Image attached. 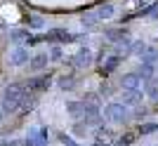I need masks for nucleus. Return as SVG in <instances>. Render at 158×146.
<instances>
[{
	"label": "nucleus",
	"instance_id": "obj_19",
	"mask_svg": "<svg viewBox=\"0 0 158 146\" xmlns=\"http://www.w3.org/2000/svg\"><path fill=\"white\" fill-rule=\"evenodd\" d=\"M12 38H14V40H24V38H26V31H14Z\"/></svg>",
	"mask_w": 158,
	"mask_h": 146
},
{
	"label": "nucleus",
	"instance_id": "obj_10",
	"mask_svg": "<svg viewBox=\"0 0 158 146\" xmlns=\"http://www.w3.org/2000/svg\"><path fill=\"white\" fill-rule=\"evenodd\" d=\"M106 33H109V38L111 40H125V31H120V28H111V31H106Z\"/></svg>",
	"mask_w": 158,
	"mask_h": 146
},
{
	"label": "nucleus",
	"instance_id": "obj_16",
	"mask_svg": "<svg viewBox=\"0 0 158 146\" xmlns=\"http://www.w3.org/2000/svg\"><path fill=\"white\" fill-rule=\"evenodd\" d=\"M97 19H99V17H94V14H87V17H83V24H85V26H94V24H97Z\"/></svg>",
	"mask_w": 158,
	"mask_h": 146
},
{
	"label": "nucleus",
	"instance_id": "obj_1",
	"mask_svg": "<svg viewBox=\"0 0 158 146\" xmlns=\"http://www.w3.org/2000/svg\"><path fill=\"white\" fill-rule=\"evenodd\" d=\"M24 90H26L24 83H17V85L10 87L7 94H5V101H2V108H5V111H14V108L19 106V101L24 99Z\"/></svg>",
	"mask_w": 158,
	"mask_h": 146
},
{
	"label": "nucleus",
	"instance_id": "obj_2",
	"mask_svg": "<svg viewBox=\"0 0 158 146\" xmlns=\"http://www.w3.org/2000/svg\"><path fill=\"white\" fill-rule=\"evenodd\" d=\"M45 40L47 43H69V40H73V35L61 31V28H57V31H50V33L45 35Z\"/></svg>",
	"mask_w": 158,
	"mask_h": 146
},
{
	"label": "nucleus",
	"instance_id": "obj_14",
	"mask_svg": "<svg viewBox=\"0 0 158 146\" xmlns=\"http://www.w3.org/2000/svg\"><path fill=\"white\" fill-rule=\"evenodd\" d=\"M156 130H158L156 123H149V125H142V130H139V132H142V134H151V132H156Z\"/></svg>",
	"mask_w": 158,
	"mask_h": 146
},
{
	"label": "nucleus",
	"instance_id": "obj_11",
	"mask_svg": "<svg viewBox=\"0 0 158 146\" xmlns=\"http://www.w3.org/2000/svg\"><path fill=\"white\" fill-rule=\"evenodd\" d=\"M69 108H71V116H80V113L85 111V104H80V101H73V104H69Z\"/></svg>",
	"mask_w": 158,
	"mask_h": 146
},
{
	"label": "nucleus",
	"instance_id": "obj_18",
	"mask_svg": "<svg viewBox=\"0 0 158 146\" xmlns=\"http://www.w3.org/2000/svg\"><path fill=\"white\" fill-rule=\"evenodd\" d=\"M132 139H135V134H127L125 139H120V141H118V144H116V146H127V144H130Z\"/></svg>",
	"mask_w": 158,
	"mask_h": 146
},
{
	"label": "nucleus",
	"instance_id": "obj_8",
	"mask_svg": "<svg viewBox=\"0 0 158 146\" xmlns=\"http://www.w3.org/2000/svg\"><path fill=\"white\" fill-rule=\"evenodd\" d=\"M139 99H142V92H137V90H130V92L123 97V104H137Z\"/></svg>",
	"mask_w": 158,
	"mask_h": 146
},
{
	"label": "nucleus",
	"instance_id": "obj_21",
	"mask_svg": "<svg viewBox=\"0 0 158 146\" xmlns=\"http://www.w3.org/2000/svg\"><path fill=\"white\" fill-rule=\"evenodd\" d=\"M0 118H2V111H0Z\"/></svg>",
	"mask_w": 158,
	"mask_h": 146
},
{
	"label": "nucleus",
	"instance_id": "obj_20",
	"mask_svg": "<svg viewBox=\"0 0 158 146\" xmlns=\"http://www.w3.org/2000/svg\"><path fill=\"white\" fill-rule=\"evenodd\" d=\"M31 24H33V26H43V19H38V17H33V19H31Z\"/></svg>",
	"mask_w": 158,
	"mask_h": 146
},
{
	"label": "nucleus",
	"instance_id": "obj_5",
	"mask_svg": "<svg viewBox=\"0 0 158 146\" xmlns=\"http://www.w3.org/2000/svg\"><path fill=\"white\" fill-rule=\"evenodd\" d=\"M26 146H45V132H33L28 137Z\"/></svg>",
	"mask_w": 158,
	"mask_h": 146
},
{
	"label": "nucleus",
	"instance_id": "obj_6",
	"mask_svg": "<svg viewBox=\"0 0 158 146\" xmlns=\"http://www.w3.org/2000/svg\"><path fill=\"white\" fill-rule=\"evenodd\" d=\"M137 85H139V75L137 73H130V75L123 78V87H127V90H135Z\"/></svg>",
	"mask_w": 158,
	"mask_h": 146
},
{
	"label": "nucleus",
	"instance_id": "obj_7",
	"mask_svg": "<svg viewBox=\"0 0 158 146\" xmlns=\"http://www.w3.org/2000/svg\"><path fill=\"white\" fill-rule=\"evenodd\" d=\"M90 61H92L90 52H87V50H80V52H78V57H76V64H78V66H87Z\"/></svg>",
	"mask_w": 158,
	"mask_h": 146
},
{
	"label": "nucleus",
	"instance_id": "obj_12",
	"mask_svg": "<svg viewBox=\"0 0 158 146\" xmlns=\"http://www.w3.org/2000/svg\"><path fill=\"white\" fill-rule=\"evenodd\" d=\"M113 14V5H102L99 7V19H106V17H111Z\"/></svg>",
	"mask_w": 158,
	"mask_h": 146
},
{
	"label": "nucleus",
	"instance_id": "obj_13",
	"mask_svg": "<svg viewBox=\"0 0 158 146\" xmlns=\"http://www.w3.org/2000/svg\"><path fill=\"white\" fill-rule=\"evenodd\" d=\"M12 61L14 64H24V61H26V50H17L14 57H12Z\"/></svg>",
	"mask_w": 158,
	"mask_h": 146
},
{
	"label": "nucleus",
	"instance_id": "obj_3",
	"mask_svg": "<svg viewBox=\"0 0 158 146\" xmlns=\"http://www.w3.org/2000/svg\"><path fill=\"white\" fill-rule=\"evenodd\" d=\"M26 85V90H31V92H38V90H43V87L50 85V75H40V78H33L28 80V83H24Z\"/></svg>",
	"mask_w": 158,
	"mask_h": 146
},
{
	"label": "nucleus",
	"instance_id": "obj_4",
	"mask_svg": "<svg viewBox=\"0 0 158 146\" xmlns=\"http://www.w3.org/2000/svg\"><path fill=\"white\" fill-rule=\"evenodd\" d=\"M106 116L111 120H116V123H120V120L125 118V108L120 106V104H111V106L106 108Z\"/></svg>",
	"mask_w": 158,
	"mask_h": 146
},
{
	"label": "nucleus",
	"instance_id": "obj_9",
	"mask_svg": "<svg viewBox=\"0 0 158 146\" xmlns=\"http://www.w3.org/2000/svg\"><path fill=\"white\" fill-rule=\"evenodd\" d=\"M45 64H47V54H40V57H35V59L31 61V71H40Z\"/></svg>",
	"mask_w": 158,
	"mask_h": 146
},
{
	"label": "nucleus",
	"instance_id": "obj_15",
	"mask_svg": "<svg viewBox=\"0 0 158 146\" xmlns=\"http://www.w3.org/2000/svg\"><path fill=\"white\" fill-rule=\"evenodd\" d=\"M118 61H120V57H111V59L106 61V66H104V73H109L113 66H116V64H118Z\"/></svg>",
	"mask_w": 158,
	"mask_h": 146
},
{
	"label": "nucleus",
	"instance_id": "obj_17",
	"mask_svg": "<svg viewBox=\"0 0 158 146\" xmlns=\"http://www.w3.org/2000/svg\"><path fill=\"white\" fill-rule=\"evenodd\" d=\"M144 50H146V45H144V43H135V45H132V52H135V54L144 52Z\"/></svg>",
	"mask_w": 158,
	"mask_h": 146
}]
</instances>
